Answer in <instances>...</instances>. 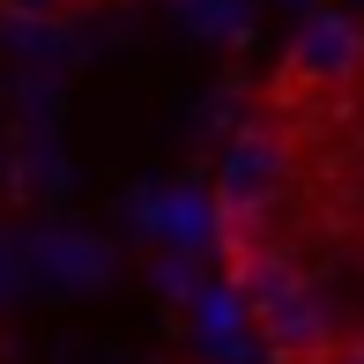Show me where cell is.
<instances>
[{"label":"cell","instance_id":"obj_1","mask_svg":"<svg viewBox=\"0 0 364 364\" xmlns=\"http://www.w3.org/2000/svg\"><path fill=\"white\" fill-rule=\"evenodd\" d=\"M238 290H245V312H253V335L275 364H327L342 350V320L327 312V297L290 268V260L245 245L238 253Z\"/></svg>","mask_w":364,"mask_h":364},{"label":"cell","instance_id":"obj_2","mask_svg":"<svg viewBox=\"0 0 364 364\" xmlns=\"http://www.w3.org/2000/svg\"><path fill=\"white\" fill-rule=\"evenodd\" d=\"M364 75V30L350 15H312L305 30L283 45V90L290 97H350Z\"/></svg>","mask_w":364,"mask_h":364},{"label":"cell","instance_id":"obj_3","mask_svg":"<svg viewBox=\"0 0 364 364\" xmlns=\"http://www.w3.org/2000/svg\"><path fill=\"white\" fill-rule=\"evenodd\" d=\"M275 186H283V149H275V134H245L230 149V164H223V223L268 216Z\"/></svg>","mask_w":364,"mask_h":364},{"label":"cell","instance_id":"obj_4","mask_svg":"<svg viewBox=\"0 0 364 364\" xmlns=\"http://www.w3.org/2000/svg\"><path fill=\"white\" fill-rule=\"evenodd\" d=\"M8 15H75V8H97V0H0Z\"/></svg>","mask_w":364,"mask_h":364},{"label":"cell","instance_id":"obj_5","mask_svg":"<svg viewBox=\"0 0 364 364\" xmlns=\"http://www.w3.org/2000/svg\"><path fill=\"white\" fill-rule=\"evenodd\" d=\"M327 364H364V335H342V350L327 357Z\"/></svg>","mask_w":364,"mask_h":364}]
</instances>
